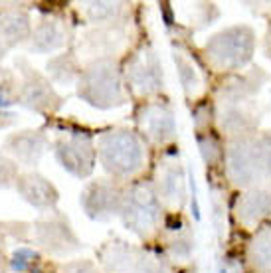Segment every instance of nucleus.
<instances>
[{"label":"nucleus","mask_w":271,"mask_h":273,"mask_svg":"<svg viewBox=\"0 0 271 273\" xmlns=\"http://www.w3.org/2000/svg\"><path fill=\"white\" fill-rule=\"evenodd\" d=\"M101 156H103L107 170L117 172V174H129L141 165V147L127 133L111 135L103 139Z\"/></svg>","instance_id":"f257e3e1"},{"label":"nucleus","mask_w":271,"mask_h":273,"mask_svg":"<svg viewBox=\"0 0 271 273\" xmlns=\"http://www.w3.org/2000/svg\"><path fill=\"white\" fill-rule=\"evenodd\" d=\"M156 220V208H154V196L149 188L139 186L127 202V214L125 224L135 228V232H147Z\"/></svg>","instance_id":"f03ea898"},{"label":"nucleus","mask_w":271,"mask_h":273,"mask_svg":"<svg viewBox=\"0 0 271 273\" xmlns=\"http://www.w3.org/2000/svg\"><path fill=\"white\" fill-rule=\"evenodd\" d=\"M38 258V254L32 249V247H26V245H22V247H18L14 249V254H12V259H10V269L14 273H24L28 271L32 267V259Z\"/></svg>","instance_id":"7ed1b4c3"},{"label":"nucleus","mask_w":271,"mask_h":273,"mask_svg":"<svg viewBox=\"0 0 271 273\" xmlns=\"http://www.w3.org/2000/svg\"><path fill=\"white\" fill-rule=\"evenodd\" d=\"M161 10H163V16H165V26H166V28H168V26H172V16H170L168 6H163Z\"/></svg>","instance_id":"20e7f679"},{"label":"nucleus","mask_w":271,"mask_h":273,"mask_svg":"<svg viewBox=\"0 0 271 273\" xmlns=\"http://www.w3.org/2000/svg\"><path fill=\"white\" fill-rule=\"evenodd\" d=\"M0 107H2V109H8V107H12V101H10V99H6L2 93H0Z\"/></svg>","instance_id":"39448f33"},{"label":"nucleus","mask_w":271,"mask_h":273,"mask_svg":"<svg viewBox=\"0 0 271 273\" xmlns=\"http://www.w3.org/2000/svg\"><path fill=\"white\" fill-rule=\"evenodd\" d=\"M32 273H42V269H38V267H34V269H32Z\"/></svg>","instance_id":"423d86ee"},{"label":"nucleus","mask_w":271,"mask_h":273,"mask_svg":"<svg viewBox=\"0 0 271 273\" xmlns=\"http://www.w3.org/2000/svg\"><path fill=\"white\" fill-rule=\"evenodd\" d=\"M147 273H161V271H159V269H149Z\"/></svg>","instance_id":"0eeeda50"}]
</instances>
